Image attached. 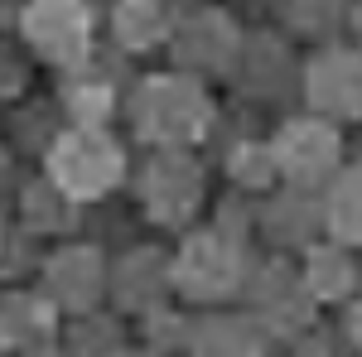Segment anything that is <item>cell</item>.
<instances>
[{
  "label": "cell",
  "instance_id": "6da1fadb",
  "mask_svg": "<svg viewBox=\"0 0 362 357\" xmlns=\"http://www.w3.org/2000/svg\"><path fill=\"white\" fill-rule=\"evenodd\" d=\"M121 174V155H116L112 140H102L97 131H73V136L58 140L54 150V179L63 184L68 193H102Z\"/></svg>",
  "mask_w": 362,
  "mask_h": 357
},
{
  "label": "cell",
  "instance_id": "7a4b0ae2",
  "mask_svg": "<svg viewBox=\"0 0 362 357\" xmlns=\"http://www.w3.org/2000/svg\"><path fill=\"white\" fill-rule=\"evenodd\" d=\"M203 126V102H198L194 87L184 83H150L140 92V131L160 140H179L194 136Z\"/></svg>",
  "mask_w": 362,
  "mask_h": 357
},
{
  "label": "cell",
  "instance_id": "3957f363",
  "mask_svg": "<svg viewBox=\"0 0 362 357\" xmlns=\"http://www.w3.org/2000/svg\"><path fill=\"white\" fill-rule=\"evenodd\" d=\"M25 29L44 54L63 58V63L83 58V49H87V15L78 0H39L25 15Z\"/></svg>",
  "mask_w": 362,
  "mask_h": 357
},
{
  "label": "cell",
  "instance_id": "277c9868",
  "mask_svg": "<svg viewBox=\"0 0 362 357\" xmlns=\"http://www.w3.org/2000/svg\"><path fill=\"white\" fill-rule=\"evenodd\" d=\"M150 203L160 218H174L194 203V174L179 165V160H160L155 174H150Z\"/></svg>",
  "mask_w": 362,
  "mask_h": 357
},
{
  "label": "cell",
  "instance_id": "5b68a950",
  "mask_svg": "<svg viewBox=\"0 0 362 357\" xmlns=\"http://www.w3.org/2000/svg\"><path fill=\"white\" fill-rule=\"evenodd\" d=\"M179 275H184L189 290H218V285L232 280V271H227V251H218L213 242H194Z\"/></svg>",
  "mask_w": 362,
  "mask_h": 357
},
{
  "label": "cell",
  "instance_id": "8992f818",
  "mask_svg": "<svg viewBox=\"0 0 362 357\" xmlns=\"http://www.w3.org/2000/svg\"><path fill=\"white\" fill-rule=\"evenodd\" d=\"M160 29H165V15H160L150 0H131V5H121V34H126L131 44H150Z\"/></svg>",
  "mask_w": 362,
  "mask_h": 357
}]
</instances>
